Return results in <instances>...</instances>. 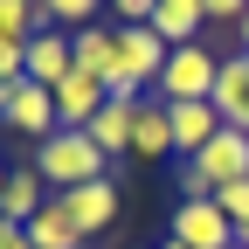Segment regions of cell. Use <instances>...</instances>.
I'll return each instance as SVG.
<instances>
[{"label":"cell","mask_w":249,"mask_h":249,"mask_svg":"<svg viewBox=\"0 0 249 249\" xmlns=\"http://www.w3.org/2000/svg\"><path fill=\"white\" fill-rule=\"evenodd\" d=\"M35 173L49 180V194H70V187L111 180V160L90 145V132H49V139L35 145Z\"/></svg>","instance_id":"obj_1"},{"label":"cell","mask_w":249,"mask_h":249,"mask_svg":"<svg viewBox=\"0 0 249 249\" xmlns=\"http://www.w3.org/2000/svg\"><path fill=\"white\" fill-rule=\"evenodd\" d=\"M214 76H222V55L214 49H201V42H187V49H173L166 55V70H160V104H208L214 97Z\"/></svg>","instance_id":"obj_2"},{"label":"cell","mask_w":249,"mask_h":249,"mask_svg":"<svg viewBox=\"0 0 249 249\" xmlns=\"http://www.w3.org/2000/svg\"><path fill=\"white\" fill-rule=\"evenodd\" d=\"M166 235H173V242H187V249H235V222H229L214 201H180Z\"/></svg>","instance_id":"obj_3"},{"label":"cell","mask_w":249,"mask_h":249,"mask_svg":"<svg viewBox=\"0 0 249 249\" xmlns=\"http://www.w3.org/2000/svg\"><path fill=\"white\" fill-rule=\"evenodd\" d=\"M104 104H111V90H104L97 76H83V70H70V76L55 83V132H83V124L97 118Z\"/></svg>","instance_id":"obj_4"},{"label":"cell","mask_w":249,"mask_h":249,"mask_svg":"<svg viewBox=\"0 0 249 249\" xmlns=\"http://www.w3.org/2000/svg\"><path fill=\"white\" fill-rule=\"evenodd\" d=\"M62 208H70L76 235H104L118 222V180H90V187H70V194H55Z\"/></svg>","instance_id":"obj_5"},{"label":"cell","mask_w":249,"mask_h":249,"mask_svg":"<svg viewBox=\"0 0 249 249\" xmlns=\"http://www.w3.org/2000/svg\"><path fill=\"white\" fill-rule=\"evenodd\" d=\"M0 124L7 132H28V139H49L55 132V90H42V83H21L14 97H7V111H0Z\"/></svg>","instance_id":"obj_6"},{"label":"cell","mask_w":249,"mask_h":249,"mask_svg":"<svg viewBox=\"0 0 249 249\" xmlns=\"http://www.w3.org/2000/svg\"><path fill=\"white\" fill-rule=\"evenodd\" d=\"M194 166L214 180V187H229V180H249V132H214L208 139V152H194Z\"/></svg>","instance_id":"obj_7"},{"label":"cell","mask_w":249,"mask_h":249,"mask_svg":"<svg viewBox=\"0 0 249 249\" xmlns=\"http://www.w3.org/2000/svg\"><path fill=\"white\" fill-rule=\"evenodd\" d=\"M208 104L222 111L229 132H249V55H242V49L222 62V76H214V97H208Z\"/></svg>","instance_id":"obj_8"},{"label":"cell","mask_w":249,"mask_h":249,"mask_svg":"<svg viewBox=\"0 0 249 249\" xmlns=\"http://www.w3.org/2000/svg\"><path fill=\"white\" fill-rule=\"evenodd\" d=\"M166 118H173V160L208 152V139L222 132V111L214 104H166Z\"/></svg>","instance_id":"obj_9"},{"label":"cell","mask_w":249,"mask_h":249,"mask_svg":"<svg viewBox=\"0 0 249 249\" xmlns=\"http://www.w3.org/2000/svg\"><path fill=\"white\" fill-rule=\"evenodd\" d=\"M42 208H49V180H42L35 166H14V173H7V187H0V214H7L14 229H28Z\"/></svg>","instance_id":"obj_10"},{"label":"cell","mask_w":249,"mask_h":249,"mask_svg":"<svg viewBox=\"0 0 249 249\" xmlns=\"http://www.w3.org/2000/svg\"><path fill=\"white\" fill-rule=\"evenodd\" d=\"M70 70H76V55H70V35H62V28H42V35L28 42V83L55 90Z\"/></svg>","instance_id":"obj_11"},{"label":"cell","mask_w":249,"mask_h":249,"mask_svg":"<svg viewBox=\"0 0 249 249\" xmlns=\"http://www.w3.org/2000/svg\"><path fill=\"white\" fill-rule=\"evenodd\" d=\"M70 55H76V70L83 76H97V83H111L118 76V28H76V35H70Z\"/></svg>","instance_id":"obj_12"},{"label":"cell","mask_w":249,"mask_h":249,"mask_svg":"<svg viewBox=\"0 0 249 249\" xmlns=\"http://www.w3.org/2000/svg\"><path fill=\"white\" fill-rule=\"evenodd\" d=\"M201 28H208V0H160V14H152V35L166 49L201 42Z\"/></svg>","instance_id":"obj_13"},{"label":"cell","mask_w":249,"mask_h":249,"mask_svg":"<svg viewBox=\"0 0 249 249\" xmlns=\"http://www.w3.org/2000/svg\"><path fill=\"white\" fill-rule=\"evenodd\" d=\"M132 124H139V104H118V97H111L83 132H90V145H97L104 160H124V152H132Z\"/></svg>","instance_id":"obj_14"},{"label":"cell","mask_w":249,"mask_h":249,"mask_svg":"<svg viewBox=\"0 0 249 249\" xmlns=\"http://www.w3.org/2000/svg\"><path fill=\"white\" fill-rule=\"evenodd\" d=\"M132 160H173V118H166V104H160V97H139Z\"/></svg>","instance_id":"obj_15"},{"label":"cell","mask_w":249,"mask_h":249,"mask_svg":"<svg viewBox=\"0 0 249 249\" xmlns=\"http://www.w3.org/2000/svg\"><path fill=\"white\" fill-rule=\"evenodd\" d=\"M28 242L35 249H83V235H76V222H70V208H62L55 194H49V208L28 222Z\"/></svg>","instance_id":"obj_16"},{"label":"cell","mask_w":249,"mask_h":249,"mask_svg":"<svg viewBox=\"0 0 249 249\" xmlns=\"http://www.w3.org/2000/svg\"><path fill=\"white\" fill-rule=\"evenodd\" d=\"M35 7H42V21H49V28L76 35V28H97V21H104L111 0H35Z\"/></svg>","instance_id":"obj_17"},{"label":"cell","mask_w":249,"mask_h":249,"mask_svg":"<svg viewBox=\"0 0 249 249\" xmlns=\"http://www.w3.org/2000/svg\"><path fill=\"white\" fill-rule=\"evenodd\" d=\"M42 7H35V0H0V42H35L42 35Z\"/></svg>","instance_id":"obj_18"},{"label":"cell","mask_w":249,"mask_h":249,"mask_svg":"<svg viewBox=\"0 0 249 249\" xmlns=\"http://www.w3.org/2000/svg\"><path fill=\"white\" fill-rule=\"evenodd\" d=\"M214 208H222L229 222L242 229V222H249V180H229V187H214Z\"/></svg>","instance_id":"obj_19"},{"label":"cell","mask_w":249,"mask_h":249,"mask_svg":"<svg viewBox=\"0 0 249 249\" xmlns=\"http://www.w3.org/2000/svg\"><path fill=\"white\" fill-rule=\"evenodd\" d=\"M118 28H152V14H160V0H111Z\"/></svg>","instance_id":"obj_20"},{"label":"cell","mask_w":249,"mask_h":249,"mask_svg":"<svg viewBox=\"0 0 249 249\" xmlns=\"http://www.w3.org/2000/svg\"><path fill=\"white\" fill-rule=\"evenodd\" d=\"M242 14H249V0H208V28L222 21V28H242Z\"/></svg>","instance_id":"obj_21"},{"label":"cell","mask_w":249,"mask_h":249,"mask_svg":"<svg viewBox=\"0 0 249 249\" xmlns=\"http://www.w3.org/2000/svg\"><path fill=\"white\" fill-rule=\"evenodd\" d=\"M0 249H35V242H28V229H14L7 214H0Z\"/></svg>","instance_id":"obj_22"},{"label":"cell","mask_w":249,"mask_h":249,"mask_svg":"<svg viewBox=\"0 0 249 249\" xmlns=\"http://www.w3.org/2000/svg\"><path fill=\"white\" fill-rule=\"evenodd\" d=\"M235 42H242V55H249V14H242V28H235Z\"/></svg>","instance_id":"obj_23"},{"label":"cell","mask_w":249,"mask_h":249,"mask_svg":"<svg viewBox=\"0 0 249 249\" xmlns=\"http://www.w3.org/2000/svg\"><path fill=\"white\" fill-rule=\"evenodd\" d=\"M235 249H249V222H242V229H235Z\"/></svg>","instance_id":"obj_24"},{"label":"cell","mask_w":249,"mask_h":249,"mask_svg":"<svg viewBox=\"0 0 249 249\" xmlns=\"http://www.w3.org/2000/svg\"><path fill=\"white\" fill-rule=\"evenodd\" d=\"M160 249H187V242H173V235H166V242H160Z\"/></svg>","instance_id":"obj_25"},{"label":"cell","mask_w":249,"mask_h":249,"mask_svg":"<svg viewBox=\"0 0 249 249\" xmlns=\"http://www.w3.org/2000/svg\"><path fill=\"white\" fill-rule=\"evenodd\" d=\"M0 187H7V166H0Z\"/></svg>","instance_id":"obj_26"}]
</instances>
